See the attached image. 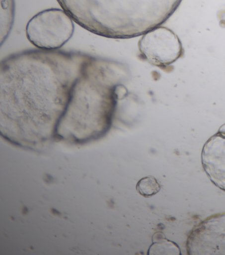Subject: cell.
Returning <instances> with one entry per match:
<instances>
[{
	"instance_id": "ba28073f",
	"label": "cell",
	"mask_w": 225,
	"mask_h": 255,
	"mask_svg": "<svg viewBox=\"0 0 225 255\" xmlns=\"http://www.w3.org/2000/svg\"><path fill=\"white\" fill-rule=\"evenodd\" d=\"M160 186L156 178L152 176H146L142 178L136 186L137 191L142 196L148 198L160 192Z\"/></svg>"
},
{
	"instance_id": "5b68a950",
	"label": "cell",
	"mask_w": 225,
	"mask_h": 255,
	"mask_svg": "<svg viewBox=\"0 0 225 255\" xmlns=\"http://www.w3.org/2000/svg\"><path fill=\"white\" fill-rule=\"evenodd\" d=\"M186 251L190 255H225V213L199 223L189 234Z\"/></svg>"
},
{
	"instance_id": "6da1fadb",
	"label": "cell",
	"mask_w": 225,
	"mask_h": 255,
	"mask_svg": "<svg viewBox=\"0 0 225 255\" xmlns=\"http://www.w3.org/2000/svg\"><path fill=\"white\" fill-rule=\"evenodd\" d=\"M121 62L80 52L31 50L0 64V126L13 139H90L111 126L127 80Z\"/></svg>"
},
{
	"instance_id": "52a82bcc",
	"label": "cell",
	"mask_w": 225,
	"mask_h": 255,
	"mask_svg": "<svg viewBox=\"0 0 225 255\" xmlns=\"http://www.w3.org/2000/svg\"><path fill=\"white\" fill-rule=\"evenodd\" d=\"M150 255H181L180 248L174 243L164 238L161 233L154 234L153 244L150 246Z\"/></svg>"
},
{
	"instance_id": "8992f818",
	"label": "cell",
	"mask_w": 225,
	"mask_h": 255,
	"mask_svg": "<svg viewBox=\"0 0 225 255\" xmlns=\"http://www.w3.org/2000/svg\"><path fill=\"white\" fill-rule=\"evenodd\" d=\"M202 163L212 183L225 192V124L205 143Z\"/></svg>"
},
{
	"instance_id": "7a4b0ae2",
	"label": "cell",
	"mask_w": 225,
	"mask_h": 255,
	"mask_svg": "<svg viewBox=\"0 0 225 255\" xmlns=\"http://www.w3.org/2000/svg\"><path fill=\"white\" fill-rule=\"evenodd\" d=\"M182 0H57L78 25L111 39H130L159 27Z\"/></svg>"
},
{
	"instance_id": "3957f363",
	"label": "cell",
	"mask_w": 225,
	"mask_h": 255,
	"mask_svg": "<svg viewBox=\"0 0 225 255\" xmlns=\"http://www.w3.org/2000/svg\"><path fill=\"white\" fill-rule=\"evenodd\" d=\"M74 20L64 9H48L33 16L28 22V40L37 49L56 51L73 35Z\"/></svg>"
},
{
	"instance_id": "277c9868",
	"label": "cell",
	"mask_w": 225,
	"mask_h": 255,
	"mask_svg": "<svg viewBox=\"0 0 225 255\" xmlns=\"http://www.w3.org/2000/svg\"><path fill=\"white\" fill-rule=\"evenodd\" d=\"M143 59L156 67L163 68L182 57L179 38L171 30L159 26L142 35L138 44Z\"/></svg>"
}]
</instances>
